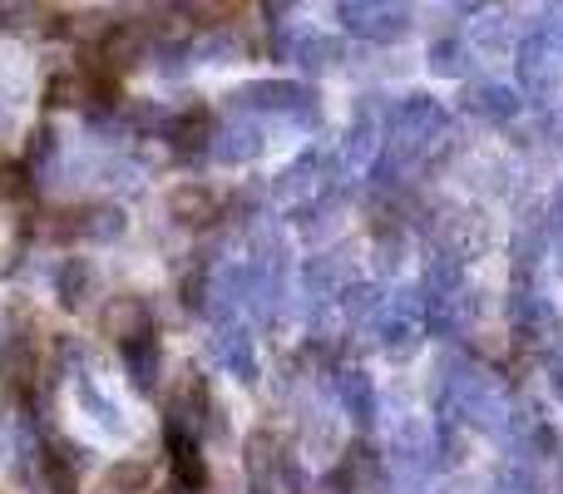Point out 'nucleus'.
Here are the masks:
<instances>
[{
	"label": "nucleus",
	"mask_w": 563,
	"mask_h": 494,
	"mask_svg": "<svg viewBox=\"0 0 563 494\" xmlns=\"http://www.w3.org/2000/svg\"><path fill=\"white\" fill-rule=\"evenodd\" d=\"M95 69L99 75H124V69L139 65V55H144V35H139V25H109V35L95 45Z\"/></svg>",
	"instance_id": "3"
},
{
	"label": "nucleus",
	"mask_w": 563,
	"mask_h": 494,
	"mask_svg": "<svg viewBox=\"0 0 563 494\" xmlns=\"http://www.w3.org/2000/svg\"><path fill=\"white\" fill-rule=\"evenodd\" d=\"M168 460H174V475L188 494H198L208 485V465H203V455H198L194 436H178L174 426H168Z\"/></svg>",
	"instance_id": "8"
},
{
	"label": "nucleus",
	"mask_w": 563,
	"mask_h": 494,
	"mask_svg": "<svg viewBox=\"0 0 563 494\" xmlns=\"http://www.w3.org/2000/svg\"><path fill=\"white\" fill-rule=\"evenodd\" d=\"M479 109H485V114L509 119L515 114V95H509V89H485V95H479Z\"/></svg>",
	"instance_id": "19"
},
{
	"label": "nucleus",
	"mask_w": 563,
	"mask_h": 494,
	"mask_svg": "<svg viewBox=\"0 0 563 494\" xmlns=\"http://www.w3.org/2000/svg\"><path fill=\"white\" fill-rule=\"evenodd\" d=\"M336 15L346 20L356 35H371V40H400L406 35V20L396 10H376V6H336Z\"/></svg>",
	"instance_id": "6"
},
{
	"label": "nucleus",
	"mask_w": 563,
	"mask_h": 494,
	"mask_svg": "<svg viewBox=\"0 0 563 494\" xmlns=\"http://www.w3.org/2000/svg\"><path fill=\"white\" fill-rule=\"evenodd\" d=\"M45 105L49 109H75V105H89V69H65L45 85Z\"/></svg>",
	"instance_id": "12"
},
{
	"label": "nucleus",
	"mask_w": 563,
	"mask_h": 494,
	"mask_svg": "<svg viewBox=\"0 0 563 494\" xmlns=\"http://www.w3.org/2000/svg\"><path fill=\"white\" fill-rule=\"evenodd\" d=\"M35 376H40V361H35L30 337L25 331H10V337L0 341V381H5V391H15L20 400H30Z\"/></svg>",
	"instance_id": "1"
},
{
	"label": "nucleus",
	"mask_w": 563,
	"mask_h": 494,
	"mask_svg": "<svg viewBox=\"0 0 563 494\" xmlns=\"http://www.w3.org/2000/svg\"><path fill=\"white\" fill-rule=\"evenodd\" d=\"M218 158H223V164H243V158H253L257 154V149H263V139H257V129H233V134H228V139H218Z\"/></svg>",
	"instance_id": "15"
},
{
	"label": "nucleus",
	"mask_w": 563,
	"mask_h": 494,
	"mask_svg": "<svg viewBox=\"0 0 563 494\" xmlns=\"http://www.w3.org/2000/svg\"><path fill=\"white\" fill-rule=\"evenodd\" d=\"M238 99H243L247 109H287V105H297V99H307V89L291 85V79H257V85H247Z\"/></svg>",
	"instance_id": "10"
},
{
	"label": "nucleus",
	"mask_w": 563,
	"mask_h": 494,
	"mask_svg": "<svg viewBox=\"0 0 563 494\" xmlns=\"http://www.w3.org/2000/svg\"><path fill=\"white\" fill-rule=\"evenodd\" d=\"M55 292H59V307H69V311L85 307L95 297V267H89V257H59Z\"/></svg>",
	"instance_id": "5"
},
{
	"label": "nucleus",
	"mask_w": 563,
	"mask_h": 494,
	"mask_svg": "<svg viewBox=\"0 0 563 494\" xmlns=\"http://www.w3.org/2000/svg\"><path fill=\"white\" fill-rule=\"evenodd\" d=\"M124 361H129V376H134L139 391H158V376H164V351H158L154 331L124 347Z\"/></svg>",
	"instance_id": "9"
},
{
	"label": "nucleus",
	"mask_w": 563,
	"mask_h": 494,
	"mask_svg": "<svg viewBox=\"0 0 563 494\" xmlns=\"http://www.w3.org/2000/svg\"><path fill=\"white\" fill-rule=\"evenodd\" d=\"M148 485V465L144 460H119L114 470H109V494H139Z\"/></svg>",
	"instance_id": "16"
},
{
	"label": "nucleus",
	"mask_w": 563,
	"mask_h": 494,
	"mask_svg": "<svg viewBox=\"0 0 563 494\" xmlns=\"http://www.w3.org/2000/svg\"><path fill=\"white\" fill-rule=\"evenodd\" d=\"M25 188H30V168L25 164H5L0 168V198H25Z\"/></svg>",
	"instance_id": "18"
},
{
	"label": "nucleus",
	"mask_w": 563,
	"mask_h": 494,
	"mask_svg": "<svg viewBox=\"0 0 563 494\" xmlns=\"http://www.w3.org/2000/svg\"><path fill=\"white\" fill-rule=\"evenodd\" d=\"M124 213H119L114 204L104 208H85V238H95V243H114V238H124Z\"/></svg>",
	"instance_id": "14"
},
{
	"label": "nucleus",
	"mask_w": 563,
	"mask_h": 494,
	"mask_svg": "<svg viewBox=\"0 0 563 494\" xmlns=\"http://www.w3.org/2000/svg\"><path fill=\"white\" fill-rule=\"evenodd\" d=\"M168 213L184 228H208L218 218V194L203 184H178L174 194H168Z\"/></svg>",
	"instance_id": "4"
},
{
	"label": "nucleus",
	"mask_w": 563,
	"mask_h": 494,
	"mask_svg": "<svg viewBox=\"0 0 563 494\" xmlns=\"http://www.w3.org/2000/svg\"><path fill=\"white\" fill-rule=\"evenodd\" d=\"M208 139H213V109H203V105L184 109V114L168 124V144H174L178 154H203Z\"/></svg>",
	"instance_id": "7"
},
{
	"label": "nucleus",
	"mask_w": 563,
	"mask_h": 494,
	"mask_svg": "<svg viewBox=\"0 0 563 494\" xmlns=\"http://www.w3.org/2000/svg\"><path fill=\"white\" fill-rule=\"evenodd\" d=\"M336 396H341V406H346L356 420L376 416V396H371V376H366V371H341V376H336Z\"/></svg>",
	"instance_id": "11"
},
{
	"label": "nucleus",
	"mask_w": 563,
	"mask_h": 494,
	"mask_svg": "<svg viewBox=\"0 0 563 494\" xmlns=\"http://www.w3.org/2000/svg\"><path fill=\"white\" fill-rule=\"evenodd\" d=\"M430 59H435L440 75H465V69H470V50L465 45H450V40H440V45L430 50Z\"/></svg>",
	"instance_id": "17"
},
{
	"label": "nucleus",
	"mask_w": 563,
	"mask_h": 494,
	"mask_svg": "<svg viewBox=\"0 0 563 494\" xmlns=\"http://www.w3.org/2000/svg\"><path fill=\"white\" fill-rule=\"evenodd\" d=\"M79 450L75 446H65V455L59 450H49L45 455V485L49 494H79Z\"/></svg>",
	"instance_id": "13"
},
{
	"label": "nucleus",
	"mask_w": 563,
	"mask_h": 494,
	"mask_svg": "<svg viewBox=\"0 0 563 494\" xmlns=\"http://www.w3.org/2000/svg\"><path fill=\"white\" fill-rule=\"evenodd\" d=\"M49 149H55V134H49V129H35L25 144V168H35L40 158H49Z\"/></svg>",
	"instance_id": "20"
},
{
	"label": "nucleus",
	"mask_w": 563,
	"mask_h": 494,
	"mask_svg": "<svg viewBox=\"0 0 563 494\" xmlns=\"http://www.w3.org/2000/svg\"><path fill=\"white\" fill-rule=\"evenodd\" d=\"M99 331L104 337H114V341H139V337H148V307H144V297H134V292H119V297H109L104 301V311H99Z\"/></svg>",
	"instance_id": "2"
}]
</instances>
